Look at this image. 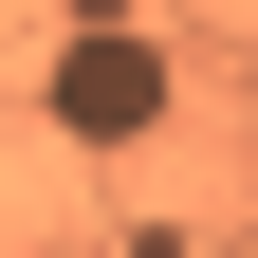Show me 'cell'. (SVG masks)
<instances>
[{
  "instance_id": "cell-1",
  "label": "cell",
  "mask_w": 258,
  "mask_h": 258,
  "mask_svg": "<svg viewBox=\"0 0 258 258\" xmlns=\"http://www.w3.org/2000/svg\"><path fill=\"white\" fill-rule=\"evenodd\" d=\"M166 37H129V19H74V37L37 55V111L74 129V148H148V129H166Z\"/></svg>"
}]
</instances>
